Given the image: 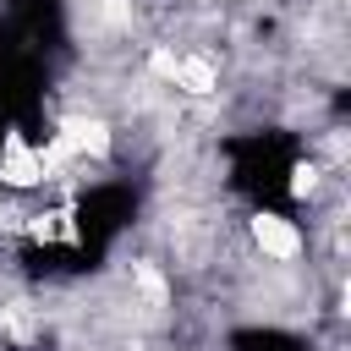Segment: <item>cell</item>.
<instances>
[{
    "label": "cell",
    "mask_w": 351,
    "mask_h": 351,
    "mask_svg": "<svg viewBox=\"0 0 351 351\" xmlns=\"http://www.w3.org/2000/svg\"><path fill=\"white\" fill-rule=\"evenodd\" d=\"M247 236H252V247L263 252V263H296V258L307 252V236L296 230V219H285V214H274V208H258V214L247 219Z\"/></svg>",
    "instance_id": "cell-1"
}]
</instances>
